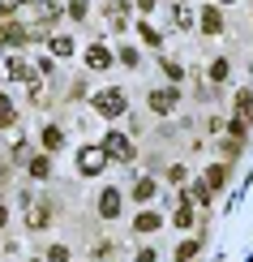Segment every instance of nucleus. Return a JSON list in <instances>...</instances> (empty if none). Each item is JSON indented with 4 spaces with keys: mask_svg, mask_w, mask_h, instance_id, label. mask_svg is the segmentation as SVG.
I'll return each instance as SVG.
<instances>
[{
    "mask_svg": "<svg viewBox=\"0 0 253 262\" xmlns=\"http://www.w3.org/2000/svg\"><path fill=\"white\" fill-rule=\"evenodd\" d=\"M103 150H107L112 159H125V163L133 159V142H129L125 134H107V138H103Z\"/></svg>",
    "mask_w": 253,
    "mask_h": 262,
    "instance_id": "nucleus-1",
    "label": "nucleus"
},
{
    "mask_svg": "<svg viewBox=\"0 0 253 262\" xmlns=\"http://www.w3.org/2000/svg\"><path fill=\"white\" fill-rule=\"evenodd\" d=\"M95 107H99L103 116H116L120 107H125V95H120V91H103V95L95 99Z\"/></svg>",
    "mask_w": 253,
    "mask_h": 262,
    "instance_id": "nucleus-2",
    "label": "nucleus"
},
{
    "mask_svg": "<svg viewBox=\"0 0 253 262\" xmlns=\"http://www.w3.org/2000/svg\"><path fill=\"white\" fill-rule=\"evenodd\" d=\"M150 107H155V112H172V107H176V91H172V86L150 91Z\"/></svg>",
    "mask_w": 253,
    "mask_h": 262,
    "instance_id": "nucleus-3",
    "label": "nucleus"
},
{
    "mask_svg": "<svg viewBox=\"0 0 253 262\" xmlns=\"http://www.w3.org/2000/svg\"><path fill=\"white\" fill-rule=\"evenodd\" d=\"M116 211H120V189H103V198H99V215L112 220Z\"/></svg>",
    "mask_w": 253,
    "mask_h": 262,
    "instance_id": "nucleus-4",
    "label": "nucleus"
},
{
    "mask_svg": "<svg viewBox=\"0 0 253 262\" xmlns=\"http://www.w3.org/2000/svg\"><path fill=\"white\" fill-rule=\"evenodd\" d=\"M202 30H206V35H219V30H223V13H219L215 5L202 9Z\"/></svg>",
    "mask_w": 253,
    "mask_h": 262,
    "instance_id": "nucleus-5",
    "label": "nucleus"
},
{
    "mask_svg": "<svg viewBox=\"0 0 253 262\" xmlns=\"http://www.w3.org/2000/svg\"><path fill=\"white\" fill-rule=\"evenodd\" d=\"M236 112H240V125L253 121V91H240L236 95Z\"/></svg>",
    "mask_w": 253,
    "mask_h": 262,
    "instance_id": "nucleus-6",
    "label": "nucleus"
},
{
    "mask_svg": "<svg viewBox=\"0 0 253 262\" xmlns=\"http://www.w3.org/2000/svg\"><path fill=\"white\" fill-rule=\"evenodd\" d=\"M99 168H103V150H90V146H86V150H82V172H99Z\"/></svg>",
    "mask_w": 253,
    "mask_h": 262,
    "instance_id": "nucleus-7",
    "label": "nucleus"
},
{
    "mask_svg": "<svg viewBox=\"0 0 253 262\" xmlns=\"http://www.w3.org/2000/svg\"><path fill=\"white\" fill-rule=\"evenodd\" d=\"M133 198H137V202H150V198H155V181H150V177H142V181L133 185Z\"/></svg>",
    "mask_w": 253,
    "mask_h": 262,
    "instance_id": "nucleus-8",
    "label": "nucleus"
},
{
    "mask_svg": "<svg viewBox=\"0 0 253 262\" xmlns=\"http://www.w3.org/2000/svg\"><path fill=\"white\" fill-rule=\"evenodd\" d=\"M159 224H163V220H159V215H155V211H142L133 228H137V232H155V228H159Z\"/></svg>",
    "mask_w": 253,
    "mask_h": 262,
    "instance_id": "nucleus-9",
    "label": "nucleus"
},
{
    "mask_svg": "<svg viewBox=\"0 0 253 262\" xmlns=\"http://www.w3.org/2000/svg\"><path fill=\"white\" fill-rule=\"evenodd\" d=\"M60 142H64V134H60L56 125H48V129H43V146H48V150H60Z\"/></svg>",
    "mask_w": 253,
    "mask_h": 262,
    "instance_id": "nucleus-10",
    "label": "nucleus"
},
{
    "mask_svg": "<svg viewBox=\"0 0 253 262\" xmlns=\"http://www.w3.org/2000/svg\"><path fill=\"white\" fill-rule=\"evenodd\" d=\"M86 60H90L95 69H107V64H112V56H107V48H90V52H86Z\"/></svg>",
    "mask_w": 253,
    "mask_h": 262,
    "instance_id": "nucleus-11",
    "label": "nucleus"
},
{
    "mask_svg": "<svg viewBox=\"0 0 253 262\" xmlns=\"http://www.w3.org/2000/svg\"><path fill=\"white\" fill-rule=\"evenodd\" d=\"M223 177H227V168L219 163V168H211V172H206V185H211V189H219V185H223Z\"/></svg>",
    "mask_w": 253,
    "mask_h": 262,
    "instance_id": "nucleus-12",
    "label": "nucleus"
},
{
    "mask_svg": "<svg viewBox=\"0 0 253 262\" xmlns=\"http://www.w3.org/2000/svg\"><path fill=\"white\" fill-rule=\"evenodd\" d=\"M5 125H13V103L0 95V129H5Z\"/></svg>",
    "mask_w": 253,
    "mask_h": 262,
    "instance_id": "nucleus-13",
    "label": "nucleus"
},
{
    "mask_svg": "<svg viewBox=\"0 0 253 262\" xmlns=\"http://www.w3.org/2000/svg\"><path fill=\"white\" fill-rule=\"evenodd\" d=\"M176 228H193V211H189V202L176 211Z\"/></svg>",
    "mask_w": 253,
    "mask_h": 262,
    "instance_id": "nucleus-14",
    "label": "nucleus"
},
{
    "mask_svg": "<svg viewBox=\"0 0 253 262\" xmlns=\"http://www.w3.org/2000/svg\"><path fill=\"white\" fill-rule=\"evenodd\" d=\"M211 78H215V82L227 78V60H215V64H211Z\"/></svg>",
    "mask_w": 253,
    "mask_h": 262,
    "instance_id": "nucleus-15",
    "label": "nucleus"
},
{
    "mask_svg": "<svg viewBox=\"0 0 253 262\" xmlns=\"http://www.w3.org/2000/svg\"><path fill=\"white\" fill-rule=\"evenodd\" d=\"M48 258H52V262H69V249H64V245H52Z\"/></svg>",
    "mask_w": 253,
    "mask_h": 262,
    "instance_id": "nucleus-16",
    "label": "nucleus"
},
{
    "mask_svg": "<svg viewBox=\"0 0 253 262\" xmlns=\"http://www.w3.org/2000/svg\"><path fill=\"white\" fill-rule=\"evenodd\" d=\"M69 48H73L69 39H52V52H56V56H69Z\"/></svg>",
    "mask_w": 253,
    "mask_h": 262,
    "instance_id": "nucleus-17",
    "label": "nucleus"
},
{
    "mask_svg": "<svg viewBox=\"0 0 253 262\" xmlns=\"http://www.w3.org/2000/svg\"><path fill=\"white\" fill-rule=\"evenodd\" d=\"M86 9H90L86 0H73V5H69V17H86Z\"/></svg>",
    "mask_w": 253,
    "mask_h": 262,
    "instance_id": "nucleus-18",
    "label": "nucleus"
},
{
    "mask_svg": "<svg viewBox=\"0 0 253 262\" xmlns=\"http://www.w3.org/2000/svg\"><path fill=\"white\" fill-rule=\"evenodd\" d=\"M193 254H197V245H180V249H176V258H180V262H189Z\"/></svg>",
    "mask_w": 253,
    "mask_h": 262,
    "instance_id": "nucleus-19",
    "label": "nucleus"
},
{
    "mask_svg": "<svg viewBox=\"0 0 253 262\" xmlns=\"http://www.w3.org/2000/svg\"><path fill=\"white\" fill-rule=\"evenodd\" d=\"M137 262H155V254H150V249H142V254H137Z\"/></svg>",
    "mask_w": 253,
    "mask_h": 262,
    "instance_id": "nucleus-20",
    "label": "nucleus"
},
{
    "mask_svg": "<svg viewBox=\"0 0 253 262\" xmlns=\"http://www.w3.org/2000/svg\"><path fill=\"white\" fill-rule=\"evenodd\" d=\"M137 5H142V9H155V0H137Z\"/></svg>",
    "mask_w": 253,
    "mask_h": 262,
    "instance_id": "nucleus-21",
    "label": "nucleus"
}]
</instances>
